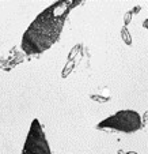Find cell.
Wrapping results in <instances>:
<instances>
[{"label":"cell","instance_id":"obj_2","mask_svg":"<svg viewBox=\"0 0 148 154\" xmlns=\"http://www.w3.org/2000/svg\"><path fill=\"white\" fill-rule=\"evenodd\" d=\"M141 125V117L136 111L125 109V111H118L116 115L105 119L103 122H101L96 125V128L121 131V132L129 134V132H135V131L140 130Z\"/></svg>","mask_w":148,"mask_h":154},{"label":"cell","instance_id":"obj_3","mask_svg":"<svg viewBox=\"0 0 148 154\" xmlns=\"http://www.w3.org/2000/svg\"><path fill=\"white\" fill-rule=\"evenodd\" d=\"M22 154H50L49 143H48L45 132L37 119L31 122Z\"/></svg>","mask_w":148,"mask_h":154},{"label":"cell","instance_id":"obj_1","mask_svg":"<svg viewBox=\"0 0 148 154\" xmlns=\"http://www.w3.org/2000/svg\"><path fill=\"white\" fill-rule=\"evenodd\" d=\"M79 0H61L53 3L31 22L22 38V48L27 55H38L49 49L58 40L70 11Z\"/></svg>","mask_w":148,"mask_h":154}]
</instances>
